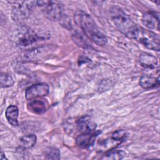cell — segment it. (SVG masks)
Here are the masks:
<instances>
[{
	"label": "cell",
	"instance_id": "cell-14",
	"mask_svg": "<svg viewBox=\"0 0 160 160\" xmlns=\"http://www.w3.org/2000/svg\"><path fill=\"white\" fill-rule=\"evenodd\" d=\"M18 114V108L14 105L9 106L7 108L5 112V116L8 122L14 127H17L19 126Z\"/></svg>",
	"mask_w": 160,
	"mask_h": 160
},
{
	"label": "cell",
	"instance_id": "cell-12",
	"mask_svg": "<svg viewBox=\"0 0 160 160\" xmlns=\"http://www.w3.org/2000/svg\"><path fill=\"white\" fill-rule=\"evenodd\" d=\"M139 84L145 89L157 88L159 85V76L158 77H155L152 75L144 74L140 78Z\"/></svg>",
	"mask_w": 160,
	"mask_h": 160
},
{
	"label": "cell",
	"instance_id": "cell-16",
	"mask_svg": "<svg viewBox=\"0 0 160 160\" xmlns=\"http://www.w3.org/2000/svg\"><path fill=\"white\" fill-rule=\"evenodd\" d=\"M37 137L33 134H29L22 136L19 139L20 146L23 149H29L32 148L36 143Z\"/></svg>",
	"mask_w": 160,
	"mask_h": 160
},
{
	"label": "cell",
	"instance_id": "cell-2",
	"mask_svg": "<svg viewBox=\"0 0 160 160\" xmlns=\"http://www.w3.org/2000/svg\"><path fill=\"white\" fill-rule=\"evenodd\" d=\"M110 16L116 28L126 37L131 39L134 31L137 27L132 19L122 9L117 6L111 8Z\"/></svg>",
	"mask_w": 160,
	"mask_h": 160
},
{
	"label": "cell",
	"instance_id": "cell-1",
	"mask_svg": "<svg viewBox=\"0 0 160 160\" xmlns=\"http://www.w3.org/2000/svg\"><path fill=\"white\" fill-rule=\"evenodd\" d=\"M75 23L81 28L87 38L99 46H104L108 42L106 36L98 29L93 19L88 13L80 10L74 13Z\"/></svg>",
	"mask_w": 160,
	"mask_h": 160
},
{
	"label": "cell",
	"instance_id": "cell-20",
	"mask_svg": "<svg viewBox=\"0 0 160 160\" xmlns=\"http://www.w3.org/2000/svg\"><path fill=\"white\" fill-rule=\"evenodd\" d=\"M72 39L74 42L80 47H82L84 48H87L89 47L88 41L86 39H84V38L82 36V34L79 32H77L73 34Z\"/></svg>",
	"mask_w": 160,
	"mask_h": 160
},
{
	"label": "cell",
	"instance_id": "cell-15",
	"mask_svg": "<svg viewBox=\"0 0 160 160\" xmlns=\"http://www.w3.org/2000/svg\"><path fill=\"white\" fill-rule=\"evenodd\" d=\"M28 108L29 111L33 113L41 114L45 112L48 109V103L43 99L32 100L28 104Z\"/></svg>",
	"mask_w": 160,
	"mask_h": 160
},
{
	"label": "cell",
	"instance_id": "cell-19",
	"mask_svg": "<svg viewBox=\"0 0 160 160\" xmlns=\"http://www.w3.org/2000/svg\"><path fill=\"white\" fill-rule=\"evenodd\" d=\"M44 156L48 159H60L61 152L58 149L51 147L45 150Z\"/></svg>",
	"mask_w": 160,
	"mask_h": 160
},
{
	"label": "cell",
	"instance_id": "cell-11",
	"mask_svg": "<svg viewBox=\"0 0 160 160\" xmlns=\"http://www.w3.org/2000/svg\"><path fill=\"white\" fill-rule=\"evenodd\" d=\"M49 50H51V48L48 46H41L31 49L24 54L23 58L25 61H38L44 58L49 52Z\"/></svg>",
	"mask_w": 160,
	"mask_h": 160
},
{
	"label": "cell",
	"instance_id": "cell-4",
	"mask_svg": "<svg viewBox=\"0 0 160 160\" xmlns=\"http://www.w3.org/2000/svg\"><path fill=\"white\" fill-rule=\"evenodd\" d=\"M37 6L44 16L52 21H58L62 17L63 8L60 2L52 1H38Z\"/></svg>",
	"mask_w": 160,
	"mask_h": 160
},
{
	"label": "cell",
	"instance_id": "cell-8",
	"mask_svg": "<svg viewBox=\"0 0 160 160\" xmlns=\"http://www.w3.org/2000/svg\"><path fill=\"white\" fill-rule=\"evenodd\" d=\"M74 128L80 134H84L95 131L97 125L91 117L85 116L75 121Z\"/></svg>",
	"mask_w": 160,
	"mask_h": 160
},
{
	"label": "cell",
	"instance_id": "cell-13",
	"mask_svg": "<svg viewBox=\"0 0 160 160\" xmlns=\"http://www.w3.org/2000/svg\"><path fill=\"white\" fill-rule=\"evenodd\" d=\"M139 62L144 68L154 69L158 66V61L154 56L147 52H142L139 57Z\"/></svg>",
	"mask_w": 160,
	"mask_h": 160
},
{
	"label": "cell",
	"instance_id": "cell-18",
	"mask_svg": "<svg viewBox=\"0 0 160 160\" xmlns=\"http://www.w3.org/2000/svg\"><path fill=\"white\" fill-rule=\"evenodd\" d=\"M0 84L2 88H7L11 87L14 84V81L12 77L7 73L1 72L0 75Z\"/></svg>",
	"mask_w": 160,
	"mask_h": 160
},
{
	"label": "cell",
	"instance_id": "cell-6",
	"mask_svg": "<svg viewBox=\"0 0 160 160\" xmlns=\"http://www.w3.org/2000/svg\"><path fill=\"white\" fill-rule=\"evenodd\" d=\"M12 8V18L15 21H22L27 19L37 1H14Z\"/></svg>",
	"mask_w": 160,
	"mask_h": 160
},
{
	"label": "cell",
	"instance_id": "cell-7",
	"mask_svg": "<svg viewBox=\"0 0 160 160\" xmlns=\"http://www.w3.org/2000/svg\"><path fill=\"white\" fill-rule=\"evenodd\" d=\"M49 88L44 83H38L28 87L26 89L25 96L28 101H32L38 98H42L48 94Z\"/></svg>",
	"mask_w": 160,
	"mask_h": 160
},
{
	"label": "cell",
	"instance_id": "cell-21",
	"mask_svg": "<svg viewBox=\"0 0 160 160\" xmlns=\"http://www.w3.org/2000/svg\"><path fill=\"white\" fill-rule=\"evenodd\" d=\"M126 136V131L122 129H120V130H117L114 131L111 134V138H112L114 141L119 143H121L122 141H124Z\"/></svg>",
	"mask_w": 160,
	"mask_h": 160
},
{
	"label": "cell",
	"instance_id": "cell-3",
	"mask_svg": "<svg viewBox=\"0 0 160 160\" xmlns=\"http://www.w3.org/2000/svg\"><path fill=\"white\" fill-rule=\"evenodd\" d=\"M131 39H135L149 49L156 51L160 49L159 36L150 30L137 26Z\"/></svg>",
	"mask_w": 160,
	"mask_h": 160
},
{
	"label": "cell",
	"instance_id": "cell-10",
	"mask_svg": "<svg viewBox=\"0 0 160 160\" xmlns=\"http://www.w3.org/2000/svg\"><path fill=\"white\" fill-rule=\"evenodd\" d=\"M142 23L148 28L159 30V18L157 12L148 11L142 14L141 18Z\"/></svg>",
	"mask_w": 160,
	"mask_h": 160
},
{
	"label": "cell",
	"instance_id": "cell-22",
	"mask_svg": "<svg viewBox=\"0 0 160 160\" xmlns=\"http://www.w3.org/2000/svg\"><path fill=\"white\" fill-rule=\"evenodd\" d=\"M6 157H5V155H4V153L2 151H1V160H5Z\"/></svg>",
	"mask_w": 160,
	"mask_h": 160
},
{
	"label": "cell",
	"instance_id": "cell-17",
	"mask_svg": "<svg viewBox=\"0 0 160 160\" xmlns=\"http://www.w3.org/2000/svg\"><path fill=\"white\" fill-rule=\"evenodd\" d=\"M126 156V152L122 150H110L106 152L100 158L104 160H118L121 159Z\"/></svg>",
	"mask_w": 160,
	"mask_h": 160
},
{
	"label": "cell",
	"instance_id": "cell-5",
	"mask_svg": "<svg viewBox=\"0 0 160 160\" xmlns=\"http://www.w3.org/2000/svg\"><path fill=\"white\" fill-rule=\"evenodd\" d=\"M15 38L18 46L21 47L28 46L44 39L42 35L26 26H21L18 29Z\"/></svg>",
	"mask_w": 160,
	"mask_h": 160
},
{
	"label": "cell",
	"instance_id": "cell-9",
	"mask_svg": "<svg viewBox=\"0 0 160 160\" xmlns=\"http://www.w3.org/2000/svg\"><path fill=\"white\" fill-rule=\"evenodd\" d=\"M100 133V131H96L92 132L80 134L76 138V145L81 148H89L94 145L96 138Z\"/></svg>",
	"mask_w": 160,
	"mask_h": 160
}]
</instances>
